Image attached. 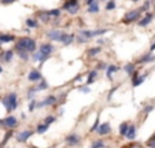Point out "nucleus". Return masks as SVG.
Returning a JSON list of instances; mask_svg holds the SVG:
<instances>
[{"mask_svg":"<svg viewBox=\"0 0 155 148\" xmlns=\"http://www.w3.org/2000/svg\"><path fill=\"white\" fill-rule=\"evenodd\" d=\"M36 50V41L30 37H22L17 44H15V51H25V52H33Z\"/></svg>","mask_w":155,"mask_h":148,"instance_id":"f257e3e1","label":"nucleus"},{"mask_svg":"<svg viewBox=\"0 0 155 148\" xmlns=\"http://www.w3.org/2000/svg\"><path fill=\"white\" fill-rule=\"evenodd\" d=\"M3 104L8 113L12 111V110H15L18 107V98H17V93H10V95H7L6 98L3 99Z\"/></svg>","mask_w":155,"mask_h":148,"instance_id":"f03ea898","label":"nucleus"},{"mask_svg":"<svg viewBox=\"0 0 155 148\" xmlns=\"http://www.w3.org/2000/svg\"><path fill=\"white\" fill-rule=\"evenodd\" d=\"M0 125H3V126L8 127V129H12V127H15L18 125V119L15 118L14 115H10L4 119H0Z\"/></svg>","mask_w":155,"mask_h":148,"instance_id":"7ed1b4c3","label":"nucleus"},{"mask_svg":"<svg viewBox=\"0 0 155 148\" xmlns=\"http://www.w3.org/2000/svg\"><path fill=\"white\" fill-rule=\"evenodd\" d=\"M96 132H98L100 136H106V134H110L111 133V126L108 122H105V124H100L98 126V129H96Z\"/></svg>","mask_w":155,"mask_h":148,"instance_id":"20e7f679","label":"nucleus"},{"mask_svg":"<svg viewBox=\"0 0 155 148\" xmlns=\"http://www.w3.org/2000/svg\"><path fill=\"white\" fill-rule=\"evenodd\" d=\"M139 18H140V10H134V11H131L125 15L124 22L129 24V22H133V21H136V19H139Z\"/></svg>","mask_w":155,"mask_h":148,"instance_id":"39448f33","label":"nucleus"},{"mask_svg":"<svg viewBox=\"0 0 155 148\" xmlns=\"http://www.w3.org/2000/svg\"><path fill=\"white\" fill-rule=\"evenodd\" d=\"M55 103H57V96L50 95L48 98H45L41 103H37V107L43 108V107H45V106H52V104H55Z\"/></svg>","mask_w":155,"mask_h":148,"instance_id":"423d86ee","label":"nucleus"},{"mask_svg":"<svg viewBox=\"0 0 155 148\" xmlns=\"http://www.w3.org/2000/svg\"><path fill=\"white\" fill-rule=\"evenodd\" d=\"M80 136L78 134H69L67 137H66V143H67V145H70V147H76V145L80 144Z\"/></svg>","mask_w":155,"mask_h":148,"instance_id":"0eeeda50","label":"nucleus"},{"mask_svg":"<svg viewBox=\"0 0 155 148\" xmlns=\"http://www.w3.org/2000/svg\"><path fill=\"white\" fill-rule=\"evenodd\" d=\"M146 74H143V76H139V73H136L134 71L133 73V77H132V85L133 86H139L141 85V84L144 82V80H146Z\"/></svg>","mask_w":155,"mask_h":148,"instance_id":"6e6552de","label":"nucleus"},{"mask_svg":"<svg viewBox=\"0 0 155 148\" xmlns=\"http://www.w3.org/2000/svg\"><path fill=\"white\" fill-rule=\"evenodd\" d=\"M39 51L43 53V55H45V56H50L51 53L54 52V47H52L50 43H47V44L44 43V44L40 45V50H39Z\"/></svg>","mask_w":155,"mask_h":148,"instance_id":"1a4fd4ad","label":"nucleus"},{"mask_svg":"<svg viewBox=\"0 0 155 148\" xmlns=\"http://www.w3.org/2000/svg\"><path fill=\"white\" fill-rule=\"evenodd\" d=\"M33 133H34L33 130H22V132H19V133L17 134V140H18L19 143H25Z\"/></svg>","mask_w":155,"mask_h":148,"instance_id":"9d476101","label":"nucleus"},{"mask_svg":"<svg viewBox=\"0 0 155 148\" xmlns=\"http://www.w3.org/2000/svg\"><path fill=\"white\" fill-rule=\"evenodd\" d=\"M47 34L52 41H60V40H62V36H63V32H60V30H50Z\"/></svg>","mask_w":155,"mask_h":148,"instance_id":"9b49d317","label":"nucleus"},{"mask_svg":"<svg viewBox=\"0 0 155 148\" xmlns=\"http://www.w3.org/2000/svg\"><path fill=\"white\" fill-rule=\"evenodd\" d=\"M41 73H40L39 70H30L29 76H27V78H29V81H32V82H36V81H40L41 80Z\"/></svg>","mask_w":155,"mask_h":148,"instance_id":"f8f14e48","label":"nucleus"},{"mask_svg":"<svg viewBox=\"0 0 155 148\" xmlns=\"http://www.w3.org/2000/svg\"><path fill=\"white\" fill-rule=\"evenodd\" d=\"M73 41H74V36H73V34H67V33H63L62 40H60V43H62L63 45H70Z\"/></svg>","mask_w":155,"mask_h":148,"instance_id":"ddd939ff","label":"nucleus"},{"mask_svg":"<svg viewBox=\"0 0 155 148\" xmlns=\"http://www.w3.org/2000/svg\"><path fill=\"white\" fill-rule=\"evenodd\" d=\"M152 18H154V15L152 14H147L146 17L141 19V21H139V26H141V27H144V26H147L148 24H151V21H152Z\"/></svg>","mask_w":155,"mask_h":148,"instance_id":"4468645a","label":"nucleus"},{"mask_svg":"<svg viewBox=\"0 0 155 148\" xmlns=\"http://www.w3.org/2000/svg\"><path fill=\"white\" fill-rule=\"evenodd\" d=\"M15 37L12 34H0V44H7V43H12Z\"/></svg>","mask_w":155,"mask_h":148,"instance_id":"2eb2a0df","label":"nucleus"},{"mask_svg":"<svg viewBox=\"0 0 155 148\" xmlns=\"http://www.w3.org/2000/svg\"><path fill=\"white\" fill-rule=\"evenodd\" d=\"M154 60H155V56L151 55V52H150V53H147V55H144L137 63H139V65H144V63H150V62H154Z\"/></svg>","mask_w":155,"mask_h":148,"instance_id":"dca6fc26","label":"nucleus"},{"mask_svg":"<svg viewBox=\"0 0 155 148\" xmlns=\"http://www.w3.org/2000/svg\"><path fill=\"white\" fill-rule=\"evenodd\" d=\"M126 137H128L129 140H134V137H136V126H134V125H131V126L128 127Z\"/></svg>","mask_w":155,"mask_h":148,"instance_id":"f3484780","label":"nucleus"},{"mask_svg":"<svg viewBox=\"0 0 155 148\" xmlns=\"http://www.w3.org/2000/svg\"><path fill=\"white\" fill-rule=\"evenodd\" d=\"M12 56H14V51H6V52H3V55H0V58L4 60V62H11Z\"/></svg>","mask_w":155,"mask_h":148,"instance_id":"a211bd4d","label":"nucleus"},{"mask_svg":"<svg viewBox=\"0 0 155 148\" xmlns=\"http://www.w3.org/2000/svg\"><path fill=\"white\" fill-rule=\"evenodd\" d=\"M78 6V0H67L65 3V6H63V8L66 10V11H69L70 8H73V7Z\"/></svg>","mask_w":155,"mask_h":148,"instance_id":"6ab92c4d","label":"nucleus"},{"mask_svg":"<svg viewBox=\"0 0 155 148\" xmlns=\"http://www.w3.org/2000/svg\"><path fill=\"white\" fill-rule=\"evenodd\" d=\"M87 52H88V56H95V55H98L99 52H102V48L100 47H93V48H89Z\"/></svg>","mask_w":155,"mask_h":148,"instance_id":"aec40b11","label":"nucleus"},{"mask_svg":"<svg viewBox=\"0 0 155 148\" xmlns=\"http://www.w3.org/2000/svg\"><path fill=\"white\" fill-rule=\"evenodd\" d=\"M128 127H129V125L126 124V122H122V124L119 125V134H121V136H126Z\"/></svg>","mask_w":155,"mask_h":148,"instance_id":"412c9836","label":"nucleus"},{"mask_svg":"<svg viewBox=\"0 0 155 148\" xmlns=\"http://www.w3.org/2000/svg\"><path fill=\"white\" fill-rule=\"evenodd\" d=\"M48 130V125H45V124H40L39 126L36 127V132L39 134H43V133H45V132Z\"/></svg>","mask_w":155,"mask_h":148,"instance_id":"4be33fe9","label":"nucleus"},{"mask_svg":"<svg viewBox=\"0 0 155 148\" xmlns=\"http://www.w3.org/2000/svg\"><path fill=\"white\" fill-rule=\"evenodd\" d=\"M96 76H98V71H91L89 73V76H88V80H87V85H91V84L95 81V78H96Z\"/></svg>","mask_w":155,"mask_h":148,"instance_id":"5701e85b","label":"nucleus"},{"mask_svg":"<svg viewBox=\"0 0 155 148\" xmlns=\"http://www.w3.org/2000/svg\"><path fill=\"white\" fill-rule=\"evenodd\" d=\"M117 70H118V67H117V66H114V65L107 66V78H111V76H113Z\"/></svg>","mask_w":155,"mask_h":148,"instance_id":"b1692460","label":"nucleus"},{"mask_svg":"<svg viewBox=\"0 0 155 148\" xmlns=\"http://www.w3.org/2000/svg\"><path fill=\"white\" fill-rule=\"evenodd\" d=\"M99 11V6L98 3H92L88 6V12H91V14H95V12Z\"/></svg>","mask_w":155,"mask_h":148,"instance_id":"393cba45","label":"nucleus"},{"mask_svg":"<svg viewBox=\"0 0 155 148\" xmlns=\"http://www.w3.org/2000/svg\"><path fill=\"white\" fill-rule=\"evenodd\" d=\"M124 69H125V71L129 74V76H132V74L134 73V65L133 63H128V65H125Z\"/></svg>","mask_w":155,"mask_h":148,"instance_id":"a878e982","label":"nucleus"},{"mask_svg":"<svg viewBox=\"0 0 155 148\" xmlns=\"http://www.w3.org/2000/svg\"><path fill=\"white\" fill-rule=\"evenodd\" d=\"M47 12V15L48 17H59V14H60V10H58V8H55V10H50V11H45Z\"/></svg>","mask_w":155,"mask_h":148,"instance_id":"bb28decb","label":"nucleus"},{"mask_svg":"<svg viewBox=\"0 0 155 148\" xmlns=\"http://www.w3.org/2000/svg\"><path fill=\"white\" fill-rule=\"evenodd\" d=\"M11 136H12V132H7V133H6V136H4V139H3V141L0 143V148H3L4 145L7 144V141H8V139H10V137H11Z\"/></svg>","mask_w":155,"mask_h":148,"instance_id":"cd10ccee","label":"nucleus"},{"mask_svg":"<svg viewBox=\"0 0 155 148\" xmlns=\"http://www.w3.org/2000/svg\"><path fill=\"white\" fill-rule=\"evenodd\" d=\"M34 88H36L37 92H39V91H44V89L48 88V82H47V81H41V82H40V85L34 86Z\"/></svg>","mask_w":155,"mask_h":148,"instance_id":"c85d7f7f","label":"nucleus"},{"mask_svg":"<svg viewBox=\"0 0 155 148\" xmlns=\"http://www.w3.org/2000/svg\"><path fill=\"white\" fill-rule=\"evenodd\" d=\"M26 25H27V27H37L39 26L36 19H26Z\"/></svg>","mask_w":155,"mask_h":148,"instance_id":"c756f323","label":"nucleus"},{"mask_svg":"<svg viewBox=\"0 0 155 148\" xmlns=\"http://www.w3.org/2000/svg\"><path fill=\"white\" fill-rule=\"evenodd\" d=\"M55 119H57V118H55V117L50 115V117H47V118L44 119V122H43V124H45V125H48V126H50L51 124H54V122H55Z\"/></svg>","mask_w":155,"mask_h":148,"instance_id":"7c9ffc66","label":"nucleus"},{"mask_svg":"<svg viewBox=\"0 0 155 148\" xmlns=\"http://www.w3.org/2000/svg\"><path fill=\"white\" fill-rule=\"evenodd\" d=\"M102 147H105L103 140H96V141L92 144V147H91V148H102Z\"/></svg>","mask_w":155,"mask_h":148,"instance_id":"2f4dec72","label":"nucleus"},{"mask_svg":"<svg viewBox=\"0 0 155 148\" xmlns=\"http://www.w3.org/2000/svg\"><path fill=\"white\" fill-rule=\"evenodd\" d=\"M107 30H108V29H99V30H93L92 34H93V37H95V36H102V34H105V33H107Z\"/></svg>","mask_w":155,"mask_h":148,"instance_id":"473e14b6","label":"nucleus"},{"mask_svg":"<svg viewBox=\"0 0 155 148\" xmlns=\"http://www.w3.org/2000/svg\"><path fill=\"white\" fill-rule=\"evenodd\" d=\"M114 8H115V2H114V0H111V2H108V3H107L106 10H107V11H111V10H114Z\"/></svg>","mask_w":155,"mask_h":148,"instance_id":"72a5a7b5","label":"nucleus"},{"mask_svg":"<svg viewBox=\"0 0 155 148\" xmlns=\"http://www.w3.org/2000/svg\"><path fill=\"white\" fill-rule=\"evenodd\" d=\"M40 19H41V21L43 22H48V21H50V17H48V15H47V12H41V14H40Z\"/></svg>","mask_w":155,"mask_h":148,"instance_id":"f704fd0d","label":"nucleus"},{"mask_svg":"<svg viewBox=\"0 0 155 148\" xmlns=\"http://www.w3.org/2000/svg\"><path fill=\"white\" fill-rule=\"evenodd\" d=\"M147 145H148L150 148H155V136L154 137H151V139L147 141Z\"/></svg>","mask_w":155,"mask_h":148,"instance_id":"c9c22d12","label":"nucleus"},{"mask_svg":"<svg viewBox=\"0 0 155 148\" xmlns=\"http://www.w3.org/2000/svg\"><path fill=\"white\" fill-rule=\"evenodd\" d=\"M17 53H18L21 58H24L25 60H27V52H25V51H17Z\"/></svg>","mask_w":155,"mask_h":148,"instance_id":"e433bc0d","label":"nucleus"},{"mask_svg":"<svg viewBox=\"0 0 155 148\" xmlns=\"http://www.w3.org/2000/svg\"><path fill=\"white\" fill-rule=\"evenodd\" d=\"M36 107H37V101L36 100H32V101H30V104H29V111H33Z\"/></svg>","mask_w":155,"mask_h":148,"instance_id":"4c0bfd02","label":"nucleus"},{"mask_svg":"<svg viewBox=\"0 0 155 148\" xmlns=\"http://www.w3.org/2000/svg\"><path fill=\"white\" fill-rule=\"evenodd\" d=\"M98 126H99V119L96 118V121H95V124H93V126H92V129H91V132H96Z\"/></svg>","mask_w":155,"mask_h":148,"instance_id":"58836bf2","label":"nucleus"},{"mask_svg":"<svg viewBox=\"0 0 155 148\" xmlns=\"http://www.w3.org/2000/svg\"><path fill=\"white\" fill-rule=\"evenodd\" d=\"M77 41L80 43V44H84V43H87L88 40H87V39H84L82 36H78V37H77Z\"/></svg>","mask_w":155,"mask_h":148,"instance_id":"ea45409f","label":"nucleus"},{"mask_svg":"<svg viewBox=\"0 0 155 148\" xmlns=\"http://www.w3.org/2000/svg\"><path fill=\"white\" fill-rule=\"evenodd\" d=\"M69 12H70V14H73V15L77 14V12H78V6H76V7H73V8H70V10H69Z\"/></svg>","mask_w":155,"mask_h":148,"instance_id":"a19ab883","label":"nucleus"},{"mask_svg":"<svg viewBox=\"0 0 155 148\" xmlns=\"http://www.w3.org/2000/svg\"><path fill=\"white\" fill-rule=\"evenodd\" d=\"M152 110H154V106H147L146 108H144V113H147V114H148V113H151Z\"/></svg>","mask_w":155,"mask_h":148,"instance_id":"79ce46f5","label":"nucleus"},{"mask_svg":"<svg viewBox=\"0 0 155 148\" xmlns=\"http://www.w3.org/2000/svg\"><path fill=\"white\" fill-rule=\"evenodd\" d=\"M98 69H107V65H106V63H103V62H100L98 65Z\"/></svg>","mask_w":155,"mask_h":148,"instance_id":"37998d69","label":"nucleus"},{"mask_svg":"<svg viewBox=\"0 0 155 148\" xmlns=\"http://www.w3.org/2000/svg\"><path fill=\"white\" fill-rule=\"evenodd\" d=\"M15 0H2V3L3 4H11V3H14Z\"/></svg>","mask_w":155,"mask_h":148,"instance_id":"c03bdc74","label":"nucleus"},{"mask_svg":"<svg viewBox=\"0 0 155 148\" xmlns=\"http://www.w3.org/2000/svg\"><path fill=\"white\" fill-rule=\"evenodd\" d=\"M81 92H84V93H88V92H89V88H88V86H85V88H81Z\"/></svg>","mask_w":155,"mask_h":148,"instance_id":"a18cd8bd","label":"nucleus"},{"mask_svg":"<svg viewBox=\"0 0 155 148\" xmlns=\"http://www.w3.org/2000/svg\"><path fill=\"white\" fill-rule=\"evenodd\" d=\"M152 51H155V43L151 45V48H150V52H152Z\"/></svg>","mask_w":155,"mask_h":148,"instance_id":"49530a36","label":"nucleus"},{"mask_svg":"<svg viewBox=\"0 0 155 148\" xmlns=\"http://www.w3.org/2000/svg\"><path fill=\"white\" fill-rule=\"evenodd\" d=\"M92 3H95V0H87V4L89 6V4H92Z\"/></svg>","mask_w":155,"mask_h":148,"instance_id":"de8ad7c7","label":"nucleus"},{"mask_svg":"<svg viewBox=\"0 0 155 148\" xmlns=\"http://www.w3.org/2000/svg\"><path fill=\"white\" fill-rule=\"evenodd\" d=\"M3 73V67H2V66H0V74Z\"/></svg>","mask_w":155,"mask_h":148,"instance_id":"09e8293b","label":"nucleus"},{"mask_svg":"<svg viewBox=\"0 0 155 148\" xmlns=\"http://www.w3.org/2000/svg\"><path fill=\"white\" fill-rule=\"evenodd\" d=\"M102 148H108V147H102Z\"/></svg>","mask_w":155,"mask_h":148,"instance_id":"8fccbe9b","label":"nucleus"},{"mask_svg":"<svg viewBox=\"0 0 155 148\" xmlns=\"http://www.w3.org/2000/svg\"><path fill=\"white\" fill-rule=\"evenodd\" d=\"M132 2H137V0H132Z\"/></svg>","mask_w":155,"mask_h":148,"instance_id":"3c124183","label":"nucleus"},{"mask_svg":"<svg viewBox=\"0 0 155 148\" xmlns=\"http://www.w3.org/2000/svg\"><path fill=\"white\" fill-rule=\"evenodd\" d=\"M32 148H36V147H32Z\"/></svg>","mask_w":155,"mask_h":148,"instance_id":"603ef678","label":"nucleus"}]
</instances>
